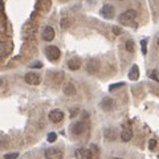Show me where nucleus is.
Masks as SVG:
<instances>
[{
  "mask_svg": "<svg viewBox=\"0 0 159 159\" xmlns=\"http://www.w3.org/2000/svg\"><path fill=\"white\" fill-rule=\"evenodd\" d=\"M135 19H137V12L134 11V9H129V11L121 13L118 17L119 23H121L122 25H133V27L137 25V24L134 23Z\"/></svg>",
  "mask_w": 159,
  "mask_h": 159,
  "instance_id": "obj_1",
  "label": "nucleus"
},
{
  "mask_svg": "<svg viewBox=\"0 0 159 159\" xmlns=\"http://www.w3.org/2000/svg\"><path fill=\"white\" fill-rule=\"evenodd\" d=\"M45 56L49 61H56V60L60 58L61 56V52H60V49L54 45H49L45 48Z\"/></svg>",
  "mask_w": 159,
  "mask_h": 159,
  "instance_id": "obj_2",
  "label": "nucleus"
},
{
  "mask_svg": "<svg viewBox=\"0 0 159 159\" xmlns=\"http://www.w3.org/2000/svg\"><path fill=\"white\" fill-rule=\"evenodd\" d=\"M99 13H101V16L103 19H113L114 17V7L110 6V4H105V6L101 8Z\"/></svg>",
  "mask_w": 159,
  "mask_h": 159,
  "instance_id": "obj_3",
  "label": "nucleus"
},
{
  "mask_svg": "<svg viewBox=\"0 0 159 159\" xmlns=\"http://www.w3.org/2000/svg\"><path fill=\"white\" fill-rule=\"evenodd\" d=\"M49 119L54 123L61 122L64 119V113L61 110H58V109H54V110H52L51 113H49Z\"/></svg>",
  "mask_w": 159,
  "mask_h": 159,
  "instance_id": "obj_4",
  "label": "nucleus"
},
{
  "mask_svg": "<svg viewBox=\"0 0 159 159\" xmlns=\"http://www.w3.org/2000/svg\"><path fill=\"white\" fill-rule=\"evenodd\" d=\"M114 106H116V101H114L113 98H110V97L103 98V99H102V102H101V107H102L105 111H110V110H113Z\"/></svg>",
  "mask_w": 159,
  "mask_h": 159,
  "instance_id": "obj_5",
  "label": "nucleus"
},
{
  "mask_svg": "<svg viewBox=\"0 0 159 159\" xmlns=\"http://www.w3.org/2000/svg\"><path fill=\"white\" fill-rule=\"evenodd\" d=\"M25 82L29 84V85H40V76L36 73H27Z\"/></svg>",
  "mask_w": 159,
  "mask_h": 159,
  "instance_id": "obj_6",
  "label": "nucleus"
},
{
  "mask_svg": "<svg viewBox=\"0 0 159 159\" xmlns=\"http://www.w3.org/2000/svg\"><path fill=\"white\" fill-rule=\"evenodd\" d=\"M45 157L48 159H60L62 158V152L58 148H48L45 151Z\"/></svg>",
  "mask_w": 159,
  "mask_h": 159,
  "instance_id": "obj_7",
  "label": "nucleus"
},
{
  "mask_svg": "<svg viewBox=\"0 0 159 159\" xmlns=\"http://www.w3.org/2000/svg\"><path fill=\"white\" fill-rule=\"evenodd\" d=\"M54 29L52 27H45L44 28V32H43V39L45 40V41H52L54 39Z\"/></svg>",
  "mask_w": 159,
  "mask_h": 159,
  "instance_id": "obj_8",
  "label": "nucleus"
},
{
  "mask_svg": "<svg viewBox=\"0 0 159 159\" xmlns=\"http://www.w3.org/2000/svg\"><path fill=\"white\" fill-rule=\"evenodd\" d=\"M129 78L131 80V81H137L139 78V68L138 65H133L130 72H129Z\"/></svg>",
  "mask_w": 159,
  "mask_h": 159,
  "instance_id": "obj_9",
  "label": "nucleus"
},
{
  "mask_svg": "<svg viewBox=\"0 0 159 159\" xmlns=\"http://www.w3.org/2000/svg\"><path fill=\"white\" fill-rule=\"evenodd\" d=\"M81 66V61H80V58H72L68 61V68L70 69V70H77Z\"/></svg>",
  "mask_w": 159,
  "mask_h": 159,
  "instance_id": "obj_10",
  "label": "nucleus"
},
{
  "mask_svg": "<svg viewBox=\"0 0 159 159\" xmlns=\"http://www.w3.org/2000/svg\"><path fill=\"white\" fill-rule=\"evenodd\" d=\"M84 130H85V125H84V122H76L74 125L72 126V133L73 134H81L84 133Z\"/></svg>",
  "mask_w": 159,
  "mask_h": 159,
  "instance_id": "obj_11",
  "label": "nucleus"
},
{
  "mask_svg": "<svg viewBox=\"0 0 159 159\" xmlns=\"http://www.w3.org/2000/svg\"><path fill=\"white\" fill-rule=\"evenodd\" d=\"M133 138V131L131 129H123V131L121 133V139L123 142H129Z\"/></svg>",
  "mask_w": 159,
  "mask_h": 159,
  "instance_id": "obj_12",
  "label": "nucleus"
},
{
  "mask_svg": "<svg viewBox=\"0 0 159 159\" xmlns=\"http://www.w3.org/2000/svg\"><path fill=\"white\" fill-rule=\"evenodd\" d=\"M74 157H82V158H92L93 154L88 148H80L78 151L74 152Z\"/></svg>",
  "mask_w": 159,
  "mask_h": 159,
  "instance_id": "obj_13",
  "label": "nucleus"
},
{
  "mask_svg": "<svg viewBox=\"0 0 159 159\" xmlns=\"http://www.w3.org/2000/svg\"><path fill=\"white\" fill-rule=\"evenodd\" d=\"M74 92H76V89H74L72 84H66V85L64 86V93H65L66 96H73Z\"/></svg>",
  "mask_w": 159,
  "mask_h": 159,
  "instance_id": "obj_14",
  "label": "nucleus"
},
{
  "mask_svg": "<svg viewBox=\"0 0 159 159\" xmlns=\"http://www.w3.org/2000/svg\"><path fill=\"white\" fill-rule=\"evenodd\" d=\"M125 48H126V51L130 52V53H133L134 51H135V45H134V41H133V40H127L126 44H125Z\"/></svg>",
  "mask_w": 159,
  "mask_h": 159,
  "instance_id": "obj_15",
  "label": "nucleus"
},
{
  "mask_svg": "<svg viewBox=\"0 0 159 159\" xmlns=\"http://www.w3.org/2000/svg\"><path fill=\"white\" fill-rule=\"evenodd\" d=\"M47 138H48L49 143H53V142H56V139H57V134L56 133H49Z\"/></svg>",
  "mask_w": 159,
  "mask_h": 159,
  "instance_id": "obj_16",
  "label": "nucleus"
},
{
  "mask_svg": "<svg viewBox=\"0 0 159 159\" xmlns=\"http://www.w3.org/2000/svg\"><path fill=\"white\" fill-rule=\"evenodd\" d=\"M141 45H142V53H143V54H146V53H147V49H146L147 40H146V39H145V40H142V41H141Z\"/></svg>",
  "mask_w": 159,
  "mask_h": 159,
  "instance_id": "obj_17",
  "label": "nucleus"
},
{
  "mask_svg": "<svg viewBox=\"0 0 159 159\" xmlns=\"http://www.w3.org/2000/svg\"><path fill=\"white\" fill-rule=\"evenodd\" d=\"M157 146V139H150V142H148V148L150 150H154Z\"/></svg>",
  "mask_w": 159,
  "mask_h": 159,
  "instance_id": "obj_18",
  "label": "nucleus"
},
{
  "mask_svg": "<svg viewBox=\"0 0 159 159\" xmlns=\"http://www.w3.org/2000/svg\"><path fill=\"white\" fill-rule=\"evenodd\" d=\"M19 157V154L17 152H9V154H6L4 155V158L6 159H9V158H17Z\"/></svg>",
  "mask_w": 159,
  "mask_h": 159,
  "instance_id": "obj_19",
  "label": "nucleus"
},
{
  "mask_svg": "<svg viewBox=\"0 0 159 159\" xmlns=\"http://www.w3.org/2000/svg\"><path fill=\"white\" fill-rule=\"evenodd\" d=\"M122 85H123V82H119V84H114L113 86H110V88H109V90H110V92H113V90H114V89H116V88H121Z\"/></svg>",
  "mask_w": 159,
  "mask_h": 159,
  "instance_id": "obj_20",
  "label": "nucleus"
},
{
  "mask_svg": "<svg viewBox=\"0 0 159 159\" xmlns=\"http://www.w3.org/2000/svg\"><path fill=\"white\" fill-rule=\"evenodd\" d=\"M113 31H114L116 34H122V29L118 28V27H113Z\"/></svg>",
  "mask_w": 159,
  "mask_h": 159,
  "instance_id": "obj_21",
  "label": "nucleus"
},
{
  "mask_svg": "<svg viewBox=\"0 0 159 159\" xmlns=\"http://www.w3.org/2000/svg\"><path fill=\"white\" fill-rule=\"evenodd\" d=\"M29 66L31 68H41L43 65H41V62H34V64H31Z\"/></svg>",
  "mask_w": 159,
  "mask_h": 159,
  "instance_id": "obj_22",
  "label": "nucleus"
},
{
  "mask_svg": "<svg viewBox=\"0 0 159 159\" xmlns=\"http://www.w3.org/2000/svg\"><path fill=\"white\" fill-rule=\"evenodd\" d=\"M157 44H158V47H159V37H158V40H157Z\"/></svg>",
  "mask_w": 159,
  "mask_h": 159,
  "instance_id": "obj_23",
  "label": "nucleus"
},
{
  "mask_svg": "<svg viewBox=\"0 0 159 159\" xmlns=\"http://www.w3.org/2000/svg\"><path fill=\"white\" fill-rule=\"evenodd\" d=\"M119 2H122V0H119Z\"/></svg>",
  "mask_w": 159,
  "mask_h": 159,
  "instance_id": "obj_24",
  "label": "nucleus"
}]
</instances>
